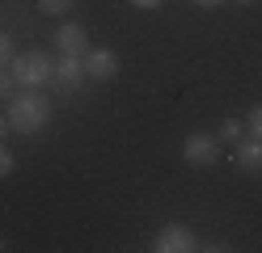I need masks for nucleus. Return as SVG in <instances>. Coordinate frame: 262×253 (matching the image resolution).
<instances>
[{"label": "nucleus", "instance_id": "f257e3e1", "mask_svg": "<svg viewBox=\"0 0 262 253\" xmlns=\"http://www.w3.org/2000/svg\"><path fill=\"white\" fill-rule=\"evenodd\" d=\"M9 127L17 135H38L47 123H51V101L42 97V89H21L9 97Z\"/></svg>", "mask_w": 262, "mask_h": 253}, {"label": "nucleus", "instance_id": "f03ea898", "mask_svg": "<svg viewBox=\"0 0 262 253\" xmlns=\"http://www.w3.org/2000/svg\"><path fill=\"white\" fill-rule=\"evenodd\" d=\"M9 72L17 80V89H42L47 80H55V63H51L47 51H17Z\"/></svg>", "mask_w": 262, "mask_h": 253}, {"label": "nucleus", "instance_id": "7ed1b4c3", "mask_svg": "<svg viewBox=\"0 0 262 253\" xmlns=\"http://www.w3.org/2000/svg\"><path fill=\"white\" fill-rule=\"evenodd\" d=\"M220 156H224V144L216 140V135H207V131H190L186 140H182V160L194 165V169L220 165Z\"/></svg>", "mask_w": 262, "mask_h": 253}, {"label": "nucleus", "instance_id": "20e7f679", "mask_svg": "<svg viewBox=\"0 0 262 253\" xmlns=\"http://www.w3.org/2000/svg\"><path fill=\"white\" fill-rule=\"evenodd\" d=\"M199 249V236H194L190 224H165V228H157L152 236V253H194Z\"/></svg>", "mask_w": 262, "mask_h": 253}, {"label": "nucleus", "instance_id": "39448f33", "mask_svg": "<svg viewBox=\"0 0 262 253\" xmlns=\"http://www.w3.org/2000/svg\"><path fill=\"white\" fill-rule=\"evenodd\" d=\"M85 76L97 80V84L114 80V76H119V55L106 51V47H89V51H85Z\"/></svg>", "mask_w": 262, "mask_h": 253}, {"label": "nucleus", "instance_id": "423d86ee", "mask_svg": "<svg viewBox=\"0 0 262 253\" xmlns=\"http://www.w3.org/2000/svg\"><path fill=\"white\" fill-rule=\"evenodd\" d=\"M55 47H59V55H85L89 51V30L80 21H63L55 30Z\"/></svg>", "mask_w": 262, "mask_h": 253}, {"label": "nucleus", "instance_id": "0eeeda50", "mask_svg": "<svg viewBox=\"0 0 262 253\" xmlns=\"http://www.w3.org/2000/svg\"><path fill=\"white\" fill-rule=\"evenodd\" d=\"M233 165L241 169V173H262V140L241 135V140L233 144Z\"/></svg>", "mask_w": 262, "mask_h": 253}, {"label": "nucleus", "instance_id": "6e6552de", "mask_svg": "<svg viewBox=\"0 0 262 253\" xmlns=\"http://www.w3.org/2000/svg\"><path fill=\"white\" fill-rule=\"evenodd\" d=\"M55 80H59V89L76 93L80 84L89 80V76H85V55H59V63H55Z\"/></svg>", "mask_w": 262, "mask_h": 253}, {"label": "nucleus", "instance_id": "1a4fd4ad", "mask_svg": "<svg viewBox=\"0 0 262 253\" xmlns=\"http://www.w3.org/2000/svg\"><path fill=\"white\" fill-rule=\"evenodd\" d=\"M241 135H245V123H237V118H224L220 131H216V140H220V144H237Z\"/></svg>", "mask_w": 262, "mask_h": 253}, {"label": "nucleus", "instance_id": "9d476101", "mask_svg": "<svg viewBox=\"0 0 262 253\" xmlns=\"http://www.w3.org/2000/svg\"><path fill=\"white\" fill-rule=\"evenodd\" d=\"M245 135H254V140H262V101L245 114Z\"/></svg>", "mask_w": 262, "mask_h": 253}, {"label": "nucleus", "instance_id": "9b49d317", "mask_svg": "<svg viewBox=\"0 0 262 253\" xmlns=\"http://www.w3.org/2000/svg\"><path fill=\"white\" fill-rule=\"evenodd\" d=\"M13 169H17V156L5 148V140H0V177H13Z\"/></svg>", "mask_w": 262, "mask_h": 253}, {"label": "nucleus", "instance_id": "f8f14e48", "mask_svg": "<svg viewBox=\"0 0 262 253\" xmlns=\"http://www.w3.org/2000/svg\"><path fill=\"white\" fill-rule=\"evenodd\" d=\"M72 5H76V0H38V9H42V13H51V17H59V13H68Z\"/></svg>", "mask_w": 262, "mask_h": 253}, {"label": "nucleus", "instance_id": "ddd939ff", "mask_svg": "<svg viewBox=\"0 0 262 253\" xmlns=\"http://www.w3.org/2000/svg\"><path fill=\"white\" fill-rule=\"evenodd\" d=\"M13 93H17V80H13V72H5V67H0V101H9Z\"/></svg>", "mask_w": 262, "mask_h": 253}, {"label": "nucleus", "instance_id": "4468645a", "mask_svg": "<svg viewBox=\"0 0 262 253\" xmlns=\"http://www.w3.org/2000/svg\"><path fill=\"white\" fill-rule=\"evenodd\" d=\"M13 55H17V51H13V38H9L5 30H0V67H5V63H13Z\"/></svg>", "mask_w": 262, "mask_h": 253}, {"label": "nucleus", "instance_id": "2eb2a0df", "mask_svg": "<svg viewBox=\"0 0 262 253\" xmlns=\"http://www.w3.org/2000/svg\"><path fill=\"white\" fill-rule=\"evenodd\" d=\"M127 5H131V9H144V13H152V9L165 5V0H127Z\"/></svg>", "mask_w": 262, "mask_h": 253}, {"label": "nucleus", "instance_id": "dca6fc26", "mask_svg": "<svg viewBox=\"0 0 262 253\" xmlns=\"http://www.w3.org/2000/svg\"><path fill=\"white\" fill-rule=\"evenodd\" d=\"M199 9H220V5H228V0H194Z\"/></svg>", "mask_w": 262, "mask_h": 253}, {"label": "nucleus", "instance_id": "f3484780", "mask_svg": "<svg viewBox=\"0 0 262 253\" xmlns=\"http://www.w3.org/2000/svg\"><path fill=\"white\" fill-rule=\"evenodd\" d=\"M9 131H13V127H9V114H0V140H5Z\"/></svg>", "mask_w": 262, "mask_h": 253}, {"label": "nucleus", "instance_id": "a211bd4d", "mask_svg": "<svg viewBox=\"0 0 262 253\" xmlns=\"http://www.w3.org/2000/svg\"><path fill=\"white\" fill-rule=\"evenodd\" d=\"M237 5H258V0H237Z\"/></svg>", "mask_w": 262, "mask_h": 253}, {"label": "nucleus", "instance_id": "6ab92c4d", "mask_svg": "<svg viewBox=\"0 0 262 253\" xmlns=\"http://www.w3.org/2000/svg\"><path fill=\"white\" fill-rule=\"evenodd\" d=\"M0 249H5V236H0Z\"/></svg>", "mask_w": 262, "mask_h": 253}]
</instances>
